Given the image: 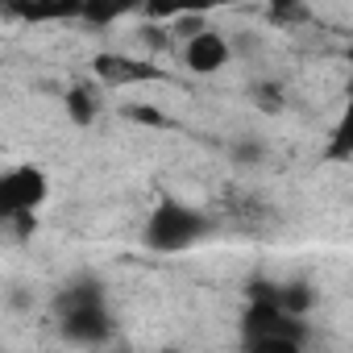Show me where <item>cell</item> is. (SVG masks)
I'll list each match as a JSON object with an SVG mask.
<instances>
[{
	"label": "cell",
	"instance_id": "obj_9",
	"mask_svg": "<svg viewBox=\"0 0 353 353\" xmlns=\"http://www.w3.org/2000/svg\"><path fill=\"white\" fill-rule=\"evenodd\" d=\"M162 353H179V349H162Z\"/></svg>",
	"mask_w": 353,
	"mask_h": 353
},
{
	"label": "cell",
	"instance_id": "obj_6",
	"mask_svg": "<svg viewBox=\"0 0 353 353\" xmlns=\"http://www.w3.org/2000/svg\"><path fill=\"white\" fill-rule=\"evenodd\" d=\"M324 158H336V162L353 158V92H345V100H341V112L324 141Z\"/></svg>",
	"mask_w": 353,
	"mask_h": 353
},
{
	"label": "cell",
	"instance_id": "obj_8",
	"mask_svg": "<svg viewBox=\"0 0 353 353\" xmlns=\"http://www.w3.org/2000/svg\"><path fill=\"white\" fill-rule=\"evenodd\" d=\"M345 67H349V83H345V92H353V46H349V54H345Z\"/></svg>",
	"mask_w": 353,
	"mask_h": 353
},
{
	"label": "cell",
	"instance_id": "obj_4",
	"mask_svg": "<svg viewBox=\"0 0 353 353\" xmlns=\"http://www.w3.org/2000/svg\"><path fill=\"white\" fill-rule=\"evenodd\" d=\"M46 200H50V174L42 166L21 162L0 174V221L9 229L34 225L38 212L46 208Z\"/></svg>",
	"mask_w": 353,
	"mask_h": 353
},
{
	"label": "cell",
	"instance_id": "obj_7",
	"mask_svg": "<svg viewBox=\"0 0 353 353\" xmlns=\"http://www.w3.org/2000/svg\"><path fill=\"white\" fill-rule=\"evenodd\" d=\"M67 117H71L75 125H92V121L100 117V100H96L88 88H71V92H67Z\"/></svg>",
	"mask_w": 353,
	"mask_h": 353
},
{
	"label": "cell",
	"instance_id": "obj_3",
	"mask_svg": "<svg viewBox=\"0 0 353 353\" xmlns=\"http://www.w3.org/2000/svg\"><path fill=\"white\" fill-rule=\"evenodd\" d=\"M54 316L59 328L75 341V345H100L112 332V312H108V295L96 279H75L59 291L54 299Z\"/></svg>",
	"mask_w": 353,
	"mask_h": 353
},
{
	"label": "cell",
	"instance_id": "obj_5",
	"mask_svg": "<svg viewBox=\"0 0 353 353\" xmlns=\"http://www.w3.org/2000/svg\"><path fill=\"white\" fill-rule=\"evenodd\" d=\"M229 59H233V46H229V38L225 34H216V30H196V34H188V42H183V67L188 71H196V75H216L221 67H229Z\"/></svg>",
	"mask_w": 353,
	"mask_h": 353
},
{
	"label": "cell",
	"instance_id": "obj_1",
	"mask_svg": "<svg viewBox=\"0 0 353 353\" xmlns=\"http://www.w3.org/2000/svg\"><path fill=\"white\" fill-rule=\"evenodd\" d=\"M237 345L241 353H307V320L283 303L279 291H262L241 312Z\"/></svg>",
	"mask_w": 353,
	"mask_h": 353
},
{
	"label": "cell",
	"instance_id": "obj_2",
	"mask_svg": "<svg viewBox=\"0 0 353 353\" xmlns=\"http://www.w3.org/2000/svg\"><path fill=\"white\" fill-rule=\"evenodd\" d=\"M212 233V216L200 204H188L179 196H166L150 208L145 225H141V245L150 254H188L196 250L204 237Z\"/></svg>",
	"mask_w": 353,
	"mask_h": 353
}]
</instances>
